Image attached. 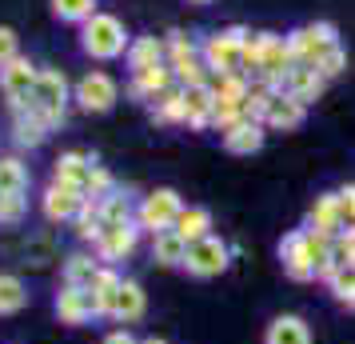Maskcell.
<instances>
[{
  "label": "cell",
  "mask_w": 355,
  "mask_h": 344,
  "mask_svg": "<svg viewBox=\"0 0 355 344\" xmlns=\"http://www.w3.org/2000/svg\"><path fill=\"white\" fill-rule=\"evenodd\" d=\"M304 120H307V104H300V100L288 97V92H275L272 108H268V120H263V129H272V132H295Z\"/></svg>",
  "instance_id": "13"
},
{
  "label": "cell",
  "mask_w": 355,
  "mask_h": 344,
  "mask_svg": "<svg viewBox=\"0 0 355 344\" xmlns=\"http://www.w3.org/2000/svg\"><path fill=\"white\" fill-rule=\"evenodd\" d=\"M288 44H291L295 65L315 68L323 56L339 44V33H336V24H331V20H315V24H304V28L288 33Z\"/></svg>",
  "instance_id": "3"
},
{
  "label": "cell",
  "mask_w": 355,
  "mask_h": 344,
  "mask_svg": "<svg viewBox=\"0 0 355 344\" xmlns=\"http://www.w3.org/2000/svg\"><path fill=\"white\" fill-rule=\"evenodd\" d=\"M136 232H140V224H104V232L96 240L100 261H124V256H132Z\"/></svg>",
  "instance_id": "11"
},
{
  "label": "cell",
  "mask_w": 355,
  "mask_h": 344,
  "mask_svg": "<svg viewBox=\"0 0 355 344\" xmlns=\"http://www.w3.org/2000/svg\"><path fill=\"white\" fill-rule=\"evenodd\" d=\"M36 72L33 60H24V56H17L12 65L0 68V88H4V97H8V104L17 108V113H28L33 108V88H36Z\"/></svg>",
  "instance_id": "7"
},
{
  "label": "cell",
  "mask_w": 355,
  "mask_h": 344,
  "mask_svg": "<svg viewBox=\"0 0 355 344\" xmlns=\"http://www.w3.org/2000/svg\"><path fill=\"white\" fill-rule=\"evenodd\" d=\"M104 344H140V341H136L132 332H124V328H120V332H108V336H104Z\"/></svg>",
  "instance_id": "40"
},
{
  "label": "cell",
  "mask_w": 355,
  "mask_h": 344,
  "mask_svg": "<svg viewBox=\"0 0 355 344\" xmlns=\"http://www.w3.org/2000/svg\"><path fill=\"white\" fill-rule=\"evenodd\" d=\"M339 200H343V213H347V224H355V184H343V188H339Z\"/></svg>",
  "instance_id": "39"
},
{
  "label": "cell",
  "mask_w": 355,
  "mask_h": 344,
  "mask_svg": "<svg viewBox=\"0 0 355 344\" xmlns=\"http://www.w3.org/2000/svg\"><path fill=\"white\" fill-rule=\"evenodd\" d=\"M56 312L64 325H84L92 316V304H88V288H64L56 296Z\"/></svg>",
  "instance_id": "22"
},
{
  "label": "cell",
  "mask_w": 355,
  "mask_h": 344,
  "mask_svg": "<svg viewBox=\"0 0 355 344\" xmlns=\"http://www.w3.org/2000/svg\"><path fill=\"white\" fill-rule=\"evenodd\" d=\"M24 309V284L17 277H0V316Z\"/></svg>",
  "instance_id": "35"
},
{
  "label": "cell",
  "mask_w": 355,
  "mask_h": 344,
  "mask_svg": "<svg viewBox=\"0 0 355 344\" xmlns=\"http://www.w3.org/2000/svg\"><path fill=\"white\" fill-rule=\"evenodd\" d=\"M49 132H52V129L44 124V116L36 113V108H28V113H17V140H20V145H40Z\"/></svg>",
  "instance_id": "28"
},
{
  "label": "cell",
  "mask_w": 355,
  "mask_h": 344,
  "mask_svg": "<svg viewBox=\"0 0 355 344\" xmlns=\"http://www.w3.org/2000/svg\"><path fill=\"white\" fill-rule=\"evenodd\" d=\"M88 172H92V161H88L84 152H64V156L56 161V184H68V188H80L84 193Z\"/></svg>",
  "instance_id": "21"
},
{
  "label": "cell",
  "mask_w": 355,
  "mask_h": 344,
  "mask_svg": "<svg viewBox=\"0 0 355 344\" xmlns=\"http://www.w3.org/2000/svg\"><path fill=\"white\" fill-rule=\"evenodd\" d=\"M172 229H176L188 245H196V240L211 236V213H208V208H184V213L176 216V224H172Z\"/></svg>",
  "instance_id": "25"
},
{
  "label": "cell",
  "mask_w": 355,
  "mask_h": 344,
  "mask_svg": "<svg viewBox=\"0 0 355 344\" xmlns=\"http://www.w3.org/2000/svg\"><path fill=\"white\" fill-rule=\"evenodd\" d=\"M140 344H168V341H160V336H148V341H140Z\"/></svg>",
  "instance_id": "41"
},
{
  "label": "cell",
  "mask_w": 355,
  "mask_h": 344,
  "mask_svg": "<svg viewBox=\"0 0 355 344\" xmlns=\"http://www.w3.org/2000/svg\"><path fill=\"white\" fill-rule=\"evenodd\" d=\"M96 277H100V264L92 261V256H84V252L68 256V264H64L68 288H92V280H96Z\"/></svg>",
  "instance_id": "27"
},
{
  "label": "cell",
  "mask_w": 355,
  "mask_h": 344,
  "mask_svg": "<svg viewBox=\"0 0 355 344\" xmlns=\"http://www.w3.org/2000/svg\"><path fill=\"white\" fill-rule=\"evenodd\" d=\"M188 60H200V44L184 33H168V65L180 68V65H188Z\"/></svg>",
  "instance_id": "29"
},
{
  "label": "cell",
  "mask_w": 355,
  "mask_h": 344,
  "mask_svg": "<svg viewBox=\"0 0 355 344\" xmlns=\"http://www.w3.org/2000/svg\"><path fill=\"white\" fill-rule=\"evenodd\" d=\"M180 213H184V204H180L176 193H172V188H156V193H148V197L140 200V208H136V224L148 229L152 236H160V232H168L172 224H176Z\"/></svg>",
  "instance_id": "5"
},
{
  "label": "cell",
  "mask_w": 355,
  "mask_h": 344,
  "mask_svg": "<svg viewBox=\"0 0 355 344\" xmlns=\"http://www.w3.org/2000/svg\"><path fill=\"white\" fill-rule=\"evenodd\" d=\"M80 44L88 56H96V60H116L120 52H128V33H124V24L108 13H96V17L84 20V33H80Z\"/></svg>",
  "instance_id": "1"
},
{
  "label": "cell",
  "mask_w": 355,
  "mask_h": 344,
  "mask_svg": "<svg viewBox=\"0 0 355 344\" xmlns=\"http://www.w3.org/2000/svg\"><path fill=\"white\" fill-rule=\"evenodd\" d=\"M24 184H28V172H24V164L20 161H0V193H24Z\"/></svg>",
  "instance_id": "34"
},
{
  "label": "cell",
  "mask_w": 355,
  "mask_h": 344,
  "mask_svg": "<svg viewBox=\"0 0 355 344\" xmlns=\"http://www.w3.org/2000/svg\"><path fill=\"white\" fill-rule=\"evenodd\" d=\"M152 116L160 124H188V113H184V88H164L160 97L152 100Z\"/></svg>",
  "instance_id": "24"
},
{
  "label": "cell",
  "mask_w": 355,
  "mask_h": 344,
  "mask_svg": "<svg viewBox=\"0 0 355 344\" xmlns=\"http://www.w3.org/2000/svg\"><path fill=\"white\" fill-rule=\"evenodd\" d=\"M116 100H120V88H116V81L108 72H88L76 84V104L84 113H108Z\"/></svg>",
  "instance_id": "9"
},
{
  "label": "cell",
  "mask_w": 355,
  "mask_h": 344,
  "mask_svg": "<svg viewBox=\"0 0 355 344\" xmlns=\"http://www.w3.org/2000/svg\"><path fill=\"white\" fill-rule=\"evenodd\" d=\"M84 204V193L80 188H68V184H52L49 193H44V213L49 220H76Z\"/></svg>",
  "instance_id": "17"
},
{
  "label": "cell",
  "mask_w": 355,
  "mask_h": 344,
  "mask_svg": "<svg viewBox=\"0 0 355 344\" xmlns=\"http://www.w3.org/2000/svg\"><path fill=\"white\" fill-rule=\"evenodd\" d=\"M184 113H188V129H208L211 113H216V92H211V84L184 88Z\"/></svg>",
  "instance_id": "15"
},
{
  "label": "cell",
  "mask_w": 355,
  "mask_h": 344,
  "mask_svg": "<svg viewBox=\"0 0 355 344\" xmlns=\"http://www.w3.org/2000/svg\"><path fill=\"white\" fill-rule=\"evenodd\" d=\"M323 88H327V81H323L315 68H307V65H295L288 76H284V84H279V92L295 97L300 104H311V100H320V97H323Z\"/></svg>",
  "instance_id": "12"
},
{
  "label": "cell",
  "mask_w": 355,
  "mask_h": 344,
  "mask_svg": "<svg viewBox=\"0 0 355 344\" xmlns=\"http://www.w3.org/2000/svg\"><path fill=\"white\" fill-rule=\"evenodd\" d=\"M64 100H68V81H64V72H56V68H44V72L36 76V88H33V108L44 116V124H49V129L64 124Z\"/></svg>",
  "instance_id": "4"
},
{
  "label": "cell",
  "mask_w": 355,
  "mask_h": 344,
  "mask_svg": "<svg viewBox=\"0 0 355 344\" xmlns=\"http://www.w3.org/2000/svg\"><path fill=\"white\" fill-rule=\"evenodd\" d=\"M243 40H248V28L232 24L224 33H211L204 44H200V56L208 65L211 76H224V72H240V60H243Z\"/></svg>",
  "instance_id": "2"
},
{
  "label": "cell",
  "mask_w": 355,
  "mask_h": 344,
  "mask_svg": "<svg viewBox=\"0 0 355 344\" xmlns=\"http://www.w3.org/2000/svg\"><path fill=\"white\" fill-rule=\"evenodd\" d=\"M263 344H311V328L295 312H279L272 325L263 328Z\"/></svg>",
  "instance_id": "14"
},
{
  "label": "cell",
  "mask_w": 355,
  "mask_h": 344,
  "mask_svg": "<svg viewBox=\"0 0 355 344\" xmlns=\"http://www.w3.org/2000/svg\"><path fill=\"white\" fill-rule=\"evenodd\" d=\"M331 293H336V300L343 304L347 312H355V268H339L336 277H331V284H327Z\"/></svg>",
  "instance_id": "33"
},
{
  "label": "cell",
  "mask_w": 355,
  "mask_h": 344,
  "mask_svg": "<svg viewBox=\"0 0 355 344\" xmlns=\"http://www.w3.org/2000/svg\"><path fill=\"white\" fill-rule=\"evenodd\" d=\"M275 100V88L263 81H252L248 88V97H243V120H252V124H263L268 120V108H272Z\"/></svg>",
  "instance_id": "26"
},
{
  "label": "cell",
  "mask_w": 355,
  "mask_h": 344,
  "mask_svg": "<svg viewBox=\"0 0 355 344\" xmlns=\"http://www.w3.org/2000/svg\"><path fill=\"white\" fill-rule=\"evenodd\" d=\"M52 13L60 20H88V17H96V0H52Z\"/></svg>",
  "instance_id": "32"
},
{
  "label": "cell",
  "mask_w": 355,
  "mask_h": 344,
  "mask_svg": "<svg viewBox=\"0 0 355 344\" xmlns=\"http://www.w3.org/2000/svg\"><path fill=\"white\" fill-rule=\"evenodd\" d=\"M304 229L323 232V236H339V232L347 229V213H343L339 193H320V197H315V204L307 208V224Z\"/></svg>",
  "instance_id": "10"
},
{
  "label": "cell",
  "mask_w": 355,
  "mask_h": 344,
  "mask_svg": "<svg viewBox=\"0 0 355 344\" xmlns=\"http://www.w3.org/2000/svg\"><path fill=\"white\" fill-rule=\"evenodd\" d=\"M20 213H24L20 193H0V220H4V224H12V220H20Z\"/></svg>",
  "instance_id": "37"
},
{
  "label": "cell",
  "mask_w": 355,
  "mask_h": 344,
  "mask_svg": "<svg viewBox=\"0 0 355 344\" xmlns=\"http://www.w3.org/2000/svg\"><path fill=\"white\" fill-rule=\"evenodd\" d=\"M263 136H268V129H263V124L240 120L236 129L224 132V148L232 152V156H252V152H259V148H263Z\"/></svg>",
  "instance_id": "18"
},
{
  "label": "cell",
  "mask_w": 355,
  "mask_h": 344,
  "mask_svg": "<svg viewBox=\"0 0 355 344\" xmlns=\"http://www.w3.org/2000/svg\"><path fill=\"white\" fill-rule=\"evenodd\" d=\"M331 264L336 268H355V224H347L331 240Z\"/></svg>",
  "instance_id": "31"
},
{
  "label": "cell",
  "mask_w": 355,
  "mask_h": 344,
  "mask_svg": "<svg viewBox=\"0 0 355 344\" xmlns=\"http://www.w3.org/2000/svg\"><path fill=\"white\" fill-rule=\"evenodd\" d=\"M248 88H252V81L243 76V72H224V76H211V92L224 100H243L248 97Z\"/></svg>",
  "instance_id": "30"
},
{
  "label": "cell",
  "mask_w": 355,
  "mask_h": 344,
  "mask_svg": "<svg viewBox=\"0 0 355 344\" xmlns=\"http://www.w3.org/2000/svg\"><path fill=\"white\" fill-rule=\"evenodd\" d=\"M124 280L116 277L112 268H100V277L92 280L88 288V304H92V316H112V304H116V293H120Z\"/></svg>",
  "instance_id": "19"
},
{
  "label": "cell",
  "mask_w": 355,
  "mask_h": 344,
  "mask_svg": "<svg viewBox=\"0 0 355 344\" xmlns=\"http://www.w3.org/2000/svg\"><path fill=\"white\" fill-rule=\"evenodd\" d=\"M315 72H320L323 81H336V76H343V72H347V49H343V44H336V49H331L320 65H315Z\"/></svg>",
  "instance_id": "36"
},
{
  "label": "cell",
  "mask_w": 355,
  "mask_h": 344,
  "mask_svg": "<svg viewBox=\"0 0 355 344\" xmlns=\"http://www.w3.org/2000/svg\"><path fill=\"white\" fill-rule=\"evenodd\" d=\"M188 4H211V0H188Z\"/></svg>",
  "instance_id": "42"
},
{
  "label": "cell",
  "mask_w": 355,
  "mask_h": 344,
  "mask_svg": "<svg viewBox=\"0 0 355 344\" xmlns=\"http://www.w3.org/2000/svg\"><path fill=\"white\" fill-rule=\"evenodd\" d=\"M124 60H128L132 76H136V72H144V68H152V65H164V60H168V44L156 40V36H136L128 44V52H124Z\"/></svg>",
  "instance_id": "16"
},
{
  "label": "cell",
  "mask_w": 355,
  "mask_h": 344,
  "mask_svg": "<svg viewBox=\"0 0 355 344\" xmlns=\"http://www.w3.org/2000/svg\"><path fill=\"white\" fill-rule=\"evenodd\" d=\"M17 60V33L12 28H0V68Z\"/></svg>",
  "instance_id": "38"
},
{
  "label": "cell",
  "mask_w": 355,
  "mask_h": 344,
  "mask_svg": "<svg viewBox=\"0 0 355 344\" xmlns=\"http://www.w3.org/2000/svg\"><path fill=\"white\" fill-rule=\"evenodd\" d=\"M112 316H116V320H124V325L144 316V288H140L136 280H124V284H120L116 304H112Z\"/></svg>",
  "instance_id": "23"
},
{
  "label": "cell",
  "mask_w": 355,
  "mask_h": 344,
  "mask_svg": "<svg viewBox=\"0 0 355 344\" xmlns=\"http://www.w3.org/2000/svg\"><path fill=\"white\" fill-rule=\"evenodd\" d=\"M279 261H284V272L291 280H315V252H311V240H307V229H295L279 240Z\"/></svg>",
  "instance_id": "8"
},
{
  "label": "cell",
  "mask_w": 355,
  "mask_h": 344,
  "mask_svg": "<svg viewBox=\"0 0 355 344\" xmlns=\"http://www.w3.org/2000/svg\"><path fill=\"white\" fill-rule=\"evenodd\" d=\"M184 256H188V240H184L176 229L152 236V261H156V264H164V268H176V264H184Z\"/></svg>",
  "instance_id": "20"
},
{
  "label": "cell",
  "mask_w": 355,
  "mask_h": 344,
  "mask_svg": "<svg viewBox=\"0 0 355 344\" xmlns=\"http://www.w3.org/2000/svg\"><path fill=\"white\" fill-rule=\"evenodd\" d=\"M232 261V248L220 240V236H204V240H196L188 245V256H184V268L192 272V277L208 280V277H220Z\"/></svg>",
  "instance_id": "6"
}]
</instances>
